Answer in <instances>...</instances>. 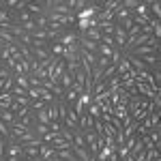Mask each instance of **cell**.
I'll return each instance as SVG.
<instances>
[{"label": "cell", "instance_id": "cell-1", "mask_svg": "<svg viewBox=\"0 0 161 161\" xmlns=\"http://www.w3.org/2000/svg\"><path fill=\"white\" fill-rule=\"evenodd\" d=\"M80 39H82V35L75 30V28H64L60 32V37L56 39L54 43H60L62 47H67V45H75V43H80Z\"/></svg>", "mask_w": 161, "mask_h": 161}, {"label": "cell", "instance_id": "cell-2", "mask_svg": "<svg viewBox=\"0 0 161 161\" xmlns=\"http://www.w3.org/2000/svg\"><path fill=\"white\" fill-rule=\"evenodd\" d=\"M4 157H11V159H19V157H24V148H22V144H17L13 137H7V150H4Z\"/></svg>", "mask_w": 161, "mask_h": 161}, {"label": "cell", "instance_id": "cell-3", "mask_svg": "<svg viewBox=\"0 0 161 161\" xmlns=\"http://www.w3.org/2000/svg\"><path fill=\"white\" fill-rule=\"evenodd\" d=\"M112 37H114V43H116V50L123 52L125 45H127V32H125L123 28L116 24V28H114V35H112Z\"/></svg>", "mask_w": 161, "mask_h": 161}, {"label": "cell", "instance_id": "cell-4", "mask_svg": "<svg viewBox=\"0 0 161 161\" xmlns=\"http://www.w3.org/2000/svg\"><path fill=\"white\" fill-rule=\"evenodd\" d=\"M112 116H114V118H118V120H125V118L129 116L127 103H125V101H118V103L114 105V110H112Z\"/></svg>", "mask_w": 161, "mask_h": 161}, {"label": "cell", "instance_id": "cell-5", "mask_svg": "<svg viewBox=\"0 0 161 161\" xmlns=\"http://www.w3.org/2000/svg\"><path fill=\"white\" fill-rule=\"evenodd\" d=\"M131 56H137V58H142V56H153V54H161V50H155V47H150V45H142V47H136V50L129 52Z\"/></svg>", "mask_w": 161, "mask_h": 161}, {"label": "cell", "instance_id": "cell-6", "mask_svg": "<svg viewBox=\"0 0 161 161\" xmlns=\"http://www.w3.org/2000/svg\"><path fill=\"white\" fill-rule=\"evenodd\" d=\"M133 15H137V17H144L146 22H150L153 17H150V13H148V0H140V7L133 11Z\"/></svg>", "mask_w": 161, "mask_h": 161}, {"label": "cell", "instance_id": "cell-7", "mask_svg": "<svg viewBox=\"0 0 161 161\" xmlns=\"http://www.w3.org/2000/svg\"><path fill=\"white\" fill-rule=\"evenodd\" d=\"M80 50H84V52H90V54H97L99 52V43H95V41H88V39H80ZM99 56V54H97Z\"/></svg>", "mask_w": 161, "mask_h": 161}, {"label": "cell", "instance_id": "cell-8", "mask_svg": "<svg viewBox=\"0 0 161 161\" xmlns=\"http://www.w3.org/2000/svg\"><path fill=\"white\" fill-rule=\"evenodd\" d=\"M148 13L153 19H159L161 22V2L159 0H148Z\"/></svg>", "mask_w": 161, "mask_h": 161}, {"label": "cell", "instance_id": "cell-9", "mask_svg": "<svg viewBox=\"0 0 161 161\" xmlns=\"http://www.w3.org/2000/svg\"><path fill=\"white\" fill-rule=\"evenodd\" d=\"M54 157V146L52 144H41L39 146V159L41 161H47Z\"/></svg>", "mask_w": 161, "mask_h": 161}, {"label": "cell", "instance_id": "cell-10", "mask_svg": "<svg viewBox=\"0 0 161 161\" xmlns=\"http://www.w3.org/2000/svg\"><path fill=\"white\" fill-rule=\"evenodd\" d=\"M73 148V153H75V157L80 161H90L92 159V155L88 153V148H84V146H71Z\"/></svg>", "mask_w": 161, "mask_h": 161}, {"label": "cell", "instance_id": "cell-11", "mask_svg": "<svg viewBox=\"0 0 161 161\" xmlns=\"http://www.w3.org/2000/svg\"><path fill=\"white\" fill-rule=\"evenodd\" d=\"M97 28H99L101 35H114V28H116V24L114 22H97Z\"/></svg>", "mask_w": 161, "mask_h": 161}, {"label": "cell", "instance_id": "cell-12", "mask_svg": "<svg viewBox=\"0 0 161 161\" xmlns=\"http://www.w3.org/2000/svg\"><path fill=\"white\" fill-rule=\"evenodd\" d=\"M84 39H88V41H95V43H99L101 41V32H99V28H88L86 32L82 35Z\"/></svg>", "mask_w": 161, "mask_h": 161}, {"label": "cell", "instance_id": "cell-13", "mask_svg": "<svg viewBox=\"0 0 161 161\" xmlns=\"http://www.w3.org/2000/svg\"><path fill=\"white\" fill-rule=\"evenodd\" d=\"M32 114H35V123H39V125H47V127H50V116H47V112H45V110L32 112Z\"/></svg>", "mask_w": 161, "mask_h": 161}, {"label": "cell", "instance_id": "cell-14", "mask_svg": "<svg viewBox=\"0 0 161 161\" xmlns=\"http://www.w3.org/2000/svg\"><path fill=\"white\" fill-rule=\"evenodd\" d=\"M58 103H60V101H58ZM58 103H52V105L45 108L47 116H50V123H58Z\"/></svg>", "mask_w": 161, "mask_h": 161}, {"label": "cell", "instance_id": "cell-15", "mask_svg": "<svg viewBox=\"0 0 161 161\" xmlns=\"http://www.w3.org/2000/svg\"><path fill=\"white\" fill-rule=\"evenodd\" d=\"M0 118L9 125V127H13V125H15V114H13L11 110H0Z\"/></svg>", "mask_w": 161, "mask_h": 161}, {"label": "cell", "instance_id": "cell-16", "mask_svg": "<svg viewBox=\"0 0 161 161\" xmlns=\"http://www.w3.org/2000/svg\"><path fill=\"white\" fill-rule=\"evenodd\" d=\"M32 131H35V136L41 140V137L45 136V133H50V127H47V125H39V123H35V125H32Z\"/></svg>", "mask_w": 161, "mask_h": 161}, {"label": "cell", "instance_id": "cell-17", "mask_svg": "<svg viewBox=\"0 0 161 161\" xmlns=\"http://www.w3.org/2000/svg\"><path fill=\"white\" fill-rule=\"evenodd\" d=\"M35 24H37L39 30H47L50 28V19H47V15H39V17H35Z\"/></svg>", "mask_w": 161, "mask_h": 161}, {"label": "cell", "instance_id": "cell-18", "mask_svg": "<svg viewBox=\"0 0 161 161\" xmlns=\"http://www.w3.org/2000/svg\"><path fill=\"white\" fill-rule=\"evenodd\" d=\"M120 7L123 9H127V11H136L137 7H140V0H120Z\"/></svg>", "mask_w": 161, "mask_h": 161}, {"label": "cell", "instance_id": "cell-19", "mask_svg": "<svg viewBox=\"0 0 161 161\" xmlns=\"http://www.w3.org/2000/svg\"><path fill=\"white\" fill-rule=\"evenodd\" d=\"M148 24H150V28H153V37L161 41V22L159 19H150Z\"/></svg>", "mask_w": 161, "mask_h": 161}, {"label": "cell", "instance_id": "cell-20", "mask_svg": "<svg viewBox=\"0 0 161 161\" xmlns=\"http://www.w3.org/2000/svg\"><path fill=\"white\" fill-rule=\"evenodd\" d=\"M17 41H19L22 45H26V47H32V41H35V39H32V35H28V32H22V35L17 37Z\"/></svg>", "mask_w": 161, "mask_h": 161}, {"label": "cell", "instance_id": "cell-21", "mask_svg": "<svg viewBox=\"0 0 161 161\" xmlns=\"http://www.w3.org/2000/svg\"><path fill=\"white\" fill-rule=\"evenodd\" d=\"M101 45H108V47H112V50H116V43H114V37H110V35H101Z\"/></svg>", "mask_w": 161, "mask_h": 161}, {"label": "cell", "instance_id": "cell-22", "mask_svg": "<svg viewBox=\"0 0 161 161\" xmlns=\"http://www.w3.org/2000/svg\"><path fill=\"white\" fill-rule=\"evenodd\" d=\"M19 26H22V30H24V32H28V35H35V32L39 30L35 22H26V24H19Z\"/></svg>", "mask_w": 161, "mask_h": 161}, {"label": "cell", "instance_id": "cell-23", "mask_svg": "<svg viewBox=\"0 0 161 161\" xmlns=\"http://www.w3.org/2000/svg\"><path fill=\"white\" fill-rule=\"evenodd\" d=\"M45 108H47V105H45V103H43V101H41V99H37V101H32V103H30V110H32V112L45 110Z\"/></svg>", "mask_w": 161, "mask_h": 161}, {"label": "cell", "instance_id": "cell-24", "mask_svg": "<svg viewBox=\"0 0 161 161\" xmlns=\"http://www.w3.org/2000/svg\"><path fill=\"white\" fill-rule=\"evenodd\" d=\"M2 90H4V80L0 77V92H2Z\"/></svg>", "mask_w": 161, "mask_h": 161}, {"label": "cell", "instance_id": "cell-25", "mask_svg": "<svg viewBox=\"0 0 161 161\" xmlns=\"http://www.w3.org/2000/svg\"><path fill=\"white\" fill-rule=\"evenodd\" d=\"M17 161H30V159H26V157H19V159H17Z\"/></svg>", "mask_w": 161, "mask_h": 161}, {"label": "cell", "instance_id": "cell-26", "mask_svg": "<svg viewBox=\"0 0 161 161\" xmlns=\"http://www.w3.org/2000/svg\"><path fill=\"white\" fill-rule=\"evenodd\" d=\"M4 161H17V159H11V157H7V159H4Z\"/></svg>", "mask_w": 161, "mask_h": 161}]
</instances>
